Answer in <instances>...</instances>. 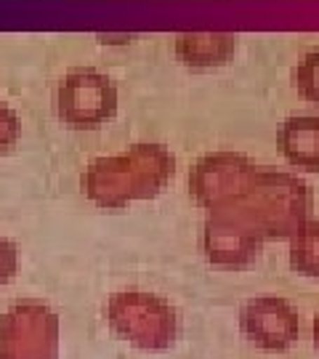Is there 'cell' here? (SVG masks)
Here are the masks:
<instances>
[{"mask_svg": "<svg viewBox=\"0 0 319 359\" xmlns=\"http://www.w3.org/2000/svg\"><path fill=\"white\" fill-rule=\"evenodd\" d=\"M176 173V157L163 144H133L120 154L93 160L83 173V192L99 208H128L152 200Z\"/></svg>", "mask_w": 319, "mask_h": 359, "instance_id": "cell-1", "label": "cell"}, {"mask_svg": "<svg viewBox=\"0 0 319 359\" xmlns=\"http://www.w3.org/2000/svg\"><path fill=\"white\" fill-rule=\"evenodd\" d=\"M117 104L120 93L115 80L93 67H77L67 72L56 88L59 120L77 130L102 128L117 115Z\"/></svg>", "mask_w": 319, "mask_h": 359, "instance_id": "cell-2", "label": "cell"}, {"mask_svg": "<svg viewBox=\"0 0 319 359\" xmlns=\"http://www.w3.org/2000/svg\"><path fill=\"white\" fill-rule=\"evenodd\" d=\"M173 51L189 69H216L229 65L237 51V35L231 32H181L176 35Z\"/></svg>", "mask_w": 319, "mask_h": 359, "instance_id": "cell-7", "label": "cell"}, {"mask_svg": "<svg viewBox=\"0 0 319 359\" xmlns=\"http://www.w3.org/2000/svg\"><path fill=\"white\" fill-rule=\"evenodd\" d=\"M314 344H317V348H319V317H317V322H314Z\"/></svg>", "mask_w": 319, "mask_h": 359, "instance_id": "cell-12", "label": "cell"}, {"mask_svg": "<svg viewBox=\"0 0 319 359\" xmlns=\"http://www.w3.org/2000/svg\"><path fill=\"white\" fill-rule=\"evenodd\" d=\"M255 163L234 152L205 154L189 173V192L208 213L224 208L255 173Z\"/></svg>", "mask_w": 319, "mask_h": 359, "instance_id": "cell-4", "label": "cell"}, {"mask_svg": "<svg viewBox=\"0 0 319 359\" xmlns=\"http://www.w3.org/2000/svg\"><path fill=\"white\" fill-rule=\"evenodd\" d=\"M290 266L306 277H319V221L306 218L290 234Z\"/></svg>", "mask_w": 319, "mask_h": 359, "instance_id": "cell-8", "label": "cell"}, {"mask_svg": "<svg viewBox=\"0 0 319 359\" xmlns=\"http://www.w3.org/2000/svg\"><path fill=\"white\" fill-rule=\"evenodd\" d=\"M109 322L141 348H165L176 335V311L157 295L117 293L109 304Z\"/></svg>", "mask_w": 319, "mask_h": 359, "instance_id": "cell-3", "label": "cell"}, {"mask_svg": "<svg viewBox=\"0 0 319 359\" xmlns=\"http://www.w3.org/2000/svg\"><path fill=\"white\" fill-rule=\"evenodd\" d=\"M16 269H19V248L8 237H0V285L11 283Z\"/></svg>", "mask_w": 319, "mask_h": 359, "instance_id": "cell-10", "label": "cell"}, {"mask_svg": "<svg viewBox=\"0 0 319 359\" xmlns=\"http://www.w3.org/2000/svg\"><path fill=\"white\" fill-rule=\"evenodd\" d=\"M293 86L301 99L308 104H319V46L298 62L293 72Z\"/></svg>", "mask_w": 319, "mask_h": 359, "instance_id": "cell-9", "label": "cell"}, {"mask_svg": "<svg viewBox=\"0 0 319 359\" xmlns=\"http://www.w3.org/2000/svg\"><path fill=\"white\" fill-rule=\"evenodd\" d=\"M240 327L255 346L266 351H285L298 338V314L277 295H261L243 306Z\"/></svg>", "mask_w": 319, "mask_h": 359, "instance_id": "cell-5", "label": "cell"}, {"mask_svg": "<svg viewBox=\"0 0 319 359\" xmlns=\"http://www.w3.org/2000/svg\"><path fill=\"white\" fill-rule=\"evenodd\" d=\"M277 147L287 165L319 173V115H293L280 126Z\"/></svg>", "mask_w": 319, "mask_h": 359, "instance_id": "cell-6", "label": "cell"}, {"mask_svg": "<svg viewBox=\"0 0 319 359\" xmlns=\"http://www.w3.org/2000/svg\"><path fill=\"white\" fill-rule=\"evenodd\" d=\"M16 139H19V120L6 107V102H0V154L8 152Z\"/></svg>", "mask_w": 319, "mask_h": 359, "instance_id": "cell-11", "label": "cell"}]
</instances>
